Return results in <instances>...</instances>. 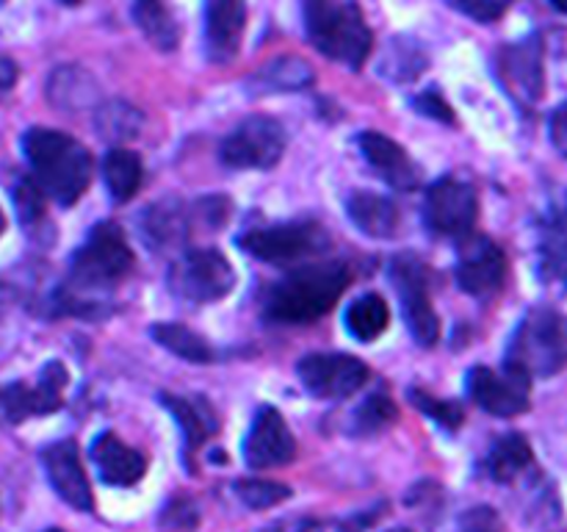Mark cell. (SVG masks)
<instances>
[{
  "instance_id": "6da1fadb",
  "label": "cell",
  "mask_w": 567,
  "mask_h": 532,
  "mask_svg": "<svg viewBox=\"0 0 567 532\" xmlns=\"http://www.w3.org/2000/svg\"><path fill=\"white\" fill-rule=\"evenodd\" d=\"M352 283L347 260L293 266L277 283L266 286L264 316L280 325H310L330 314Z\"/></svg>"
},
{
  "instance_id": "7a4b0ae2",
  "label": "cell",
  "mask_w": 567,
  "mask_h": 532,
  "mask_svg": "<svg viewBox=\"0 0 567 532\" xmlns=\"http://www.w3.org/2000/svg\"><path fill=\"white\" fill-rule=\"evenodd\" d=\"M133 249L125 231L116 222L105 219L89 231L86 242L72 253L70 277L61 288V310L81 314V297L86 294V308H92L94 294H109L133 272Z\"/></svg>"
},
{
  "instance_id": "3957f363",
  "label": "cell",
  "mask_w": 567,
  "mask_h": 532,
  "mask_svg": "<svg viewBox=\"0 0 567 532\" xmlns=\"http://www.w3.org/2000/svg\"><path fill=\"white\" fill-rule=\"evenodd\" d=\"M22 155L44 197L72 205L92 181V155L70 133L55 127H28L22 133Z\"/></svg>"
},
{
  "instance_id": "277c9868",
  "label": "cell",
  "mask_w": 567,
  "mask_h": 532,
  "mask_svg": "<svg viewBox=\"0 0 567 532\" xmlns=\"http://www.w3.org/2000/svg\"><path fill=\"white\" fill-rule=\"evenodd\" d=\"M305 33L321 55L360 70L374 48V33L358 3L310 0L302 6Z\"/></svg>"
},
{
  "instance_id": "5b68a950",
  "label": "cell",
  "mask_w": 567,
  "mask_h": 532,
  "mask_svg": "<svg viewBox=\"0 0 567 532\" xmlns=\"http://www.w3.org/2000/svg\"><path fill=\"white\" fill-rule=\"evenodd\" d=\"M504 366L529 380L554 377L567 366V319L554 308H532L509 338Z\"/></svg>"
},
{
  "instance_id": "8992f818",
  "label": "cell",
  "mask_w": 567,
  "mask_h": 532,
  "mask_svg": "<svg viewBox=\"0 0 567 532\" xmlns=\"http://www.w3.org/2000/svg\"><path fill=\"white\" fill-rule=\"evenodd\" d=\"M238 247L266 264H302L330 249V233L313 219L282 222V225L252 227L241 233Z\"/></svg>"
},
{
  "instance_id": "52a82bcc",
  "label": "cell",
  "mask_w": 567,
  "mask_h": 532,
  "mask_svg": "<svg viewBox=\"0 0 567 532\" xmlns=\"http://www.w3.org/2000/svg\"><path fill=\"white\" fill-rule=\"evenodd\" d=\"M236 286V272L219 249H188L172 264L169 291L186 303H216Z\"/></svg>"
},
{
  "instance_id": "ba28073f",
  "label": "cell",
  "mask_w": 567,
  "mask_h": 532,
  "mask_svg": "<svg viewBox=\"0 0 567 532\" xmlns=\"http://www.w3.org/2000/svg\"><path fill=\"white\" fill-rule=\"evenodd\" d=\"M391 280L396 286L410 336L421 347H435L441 338V316L435 314V305H432L426 266L410 253L396 255L391 264Z\"/></svg>"
},
{
  "instance_id": "9c48e42d",
  "label": "cell",
  "mask_w": 567,
  "mask_h": 532,
  "mask_svg": "<svg viewBox=\"0 0 567 532\" xmlns=\"http://www.w3.org/2000/svg\"><path fill=\"white\" fill-rule=\"evenodd\" d=\"M480 219V194L463 177L446 175L426 188L424 222L432 236L463 238L471 236Z\"/></svg>"
},
{
  "instance_id": "30bf717a",
  "label": "cell",
  "mask_w": 567,
  "mask_h": 532,
  "mask_svg": "<svg viewBox=\"0 0 567 532\" xmlns=\"http://www.w3.org/2000/svg\"><path fill=\"white\" fill-rule=\"evenodd\" d=\"M286 153V127L275 116H247L233 127L219 147L221 164L230 170H271Z\"/></svg>"
},
{
  "instance_id": "8fae6325",
  "label": "cell",
  "mask_w": 567,
  "mask_h": 532,
  "mask_svg": "<svg viewBox=\"0 0 567 532\" xmlns=\"http://www.w3.org/2000/svg\"><path fill=\"white\" fill-rule=\"evenodd\" d=\"M297 377L316 399H347L369 382L371 369L347 352H310L297 364Z\"/></svg>"
},
{
  "instance_id": "7c38bea8",
  "label": "cell",
  "mask_w": 567,
  "mask_h": 532,
  "mask_svg": "<svg viewBox=\"0 0 567 532\" xmlns=\"http://www.w3.org/2000/svg\"><path fill=\"white\" fill-rule=\"evenodd\" d=\"M496 75L518 105L532 109L535 103H540L543 89H546L540 37L504 44L496 53Z\"/></svg>"
},
{
  "instance_id": "4fadbf2b",
  "label": "cell",
  "mask_w": 567,
  "mask_h": 532,
  "mask_svg": "<svg viewBox=\"0 0 567 532\" xmlns=\"http://www.w3.org/2000/svg\"><path fill=\"white\" fill-rule=\"evenodd\" d=\"M465 388L482 410L502 416V419H513V416L529 410L532 380L520 371L509 369V366H504L502 371L491 369V366H474L468 371Z\"/></svg>"
},
{
  "instance_id": "5bb4252c",
  "label": "cell",
  "mask_w": 567,
  "mask_h": 532,
  "mask_svg": "<svg viewBox=\"0 0 567 532\" xmlns=\"http://www.w3.org/2000/svg\"><path fill=\"white\" fill-rule=\"evenodd\" d=\"M507 280V255L493 238L468 236L460 242L457 283L476 299L496 297Z\"/></svg>"
},
{
  "instance_id": "9a60e30c",
  "label": "cell",
  "mask_w": 567,
  "mask_h": 532,
  "mask_svg": "<svg viewBox=\"0 0 567 532\" xmlns=\"http://www.w3.org/2000/svg\"><path fill=\"white\" fill-rule=\"evenodd\" d=\"M70 382L66 377L64 364L59 360H50L39 371L37 386H28V382H11L0 393V402H3V413L11 424H20L28 416H48L64 405V388Z\"/></svg>"
},
{
  "instance_id": "2e32d148",
  "label": "cell",
  "mask_w": 567,
  "mask_h": 532,
  "mask_svg": "<svg viewBox=\"0 0 567 532\" xmlns=\"http://www.w3.org/2000/svg\"><path fill=\"white\" fill-rule=\"evenodd\" d=\"M293 458H297V438L291 427L286 424L280 410L264 405L244 438V463L249 469H277L288 466Z\"/></svg>"
},
{
  "instance_id": "e0dca14e",
  "label": "cell",
  "mask_w": 567,
  "mask_h": 532,
  "mask_svg": "<svg viewBox=\"0 0 567 532\" xmlns=\"http://www.w3.org/2000/svg\"><path fill=\"white\" fill-rule=\"evenodd\" d=\"M39 458H42L44 474H48L53 491L59 493L70 508L81 510V513H92L94 493L92 488H89L78 443L72 441V438H64V441H55L50 443V447H44Z\"/></svg>"
},
{
  "instance_id": "ac0fdd59",
  "label": "cell",
  "mask_w": 567,
  "mask_h": 532,
  "mask_svg": "<svg viewBox=\"0 0 567 532\" xmlns=\"http://www.w3.org/2000/svg\"><path fill=\"white\" fill-rule=\"evenodd\" d=\"M358 147L371 170L396 192H413L421 186V166L410 158L402 144L388 139L385 133L363 131L358 136Z\"/></svg>"
},
{
  "instance_id": "d6986e66",
  "label": "cell",
  "mask_w": 567,
  "mask_h": 532,
  "mask_svg": "<svg viewBox=\"0 0 567 532\" xmlns=\"http://www.w3.org/2000/svg\"><path fill=\"white\" fill-rule=\"evenodd\" d=\"M247 28V6L238 0H214L205 6V53L214 64H227L238 55Z\"/></svg>"
},
{
  "instance_id": "ffe728a7",
  "label": "cell",
  "mask_w": 567,
  "mask_h": 532,
  "mask_svg": "<svg viewBox=\"0 0 567 532\" xmlns=\"http://www.w3.org/2000/svg\"><path fill=\"white\" fill-rule=\"evenodd\" d=\"M89 458L97 466L100 480L105 485L131 488L147 474V458L138 449L127 447L116 432L105 430L94 436L92 447H89Z\"/></svg>"
},
{
  "instance_id": "44dd1931",
  "label": "cell",
  "mask_w": 567,
  "mask_h": 532,
  "mask_svg": "<svg viewBox=\"0 0 567 532\" xmlns=\"http://www.w3.org/2000/svg\"><path fill=\"white\" fill-rule=\"evenodd\" d=\"M192 216H188L186 205L177 197L158 200V203L147 205L138 214V233H142L147 247H153L155 253L183 247L188 236H192Z\"/></svg>"
},
{
  "instance_id": "7402d4cb",
  "label": "cell",
  "mask_w": 567,
  "mask_h": 532,
  "mask_svg": "<svg viewBox=\"0 0 567 532\" xmlns=\"http://www.w3.org/2000/svg\"><path fill=\"white\" fill-rule=\"evenodd\" d=\"M161 405L172 413V419L177 421L183 432V443H186V454H194L197 449H203L216 432L221 430L219 413L214 410V405L203 397V393H194V397H183V393H161Z\"/></svg>"
},
{
  "instance_id": "603a6c76",
  "label": "cell",
  "mask_w": 567,
  "mask_h": 532,
  "mask_svg": "<svg viewBox=\"0 0 567 532\" xmlns=\"http://www.w3.org/2000/svg\"><path fill=\"white\" fill-rule=\"evenodd\" d=\"M347 214L349 219H352V225L371 238L396 236L399 222H402L399 205L393 203L391 197H385V194H374V192L349 194Z\"/></svg>"
},
{
  "instance_id": "cb8c5ba5",
  "label": "cell",
  "mask_w": 567,
  "mask_h": 532,
  "mask_svg": "<svg viewBox=\"0 0 567 532\" xmlns=\"http://www.w3.org/2000/svg\"><path fill=\"white\" fill-rule=\"evenodd\" d=\"M537 260H540L543 280L567 288V203L543 219Z\"/></svg>"
},
{
  "instance_id": "d4e9b609",
  "label": "cell",
  "mask_w": 567,
  "mask_h": 532,
  "mask_svg": "<svg viewBox=\"0 0 567 532\" xmlns=\"http://www.w3.org/2000/svg\"><path fill=\"white\" fill-rule=\"evenodd\" d=\"M532 463H535V452H532L529 438L520 436V432H507V436L496 438V443L487 452L485 471L493 482L509 485L520 474H526Z\"/></svg>"
},
{
  "instance_id": "484cf974",
  "label": "cell",
  "mask_w": 567,
  "mask_h": 532,
  "mask_svg": "<svg viewBox=\"0 0 567 532\" xmlns=\"http://www.w3.org/2000/svg\"><path fill=\"white\" fill-rule=\"evenodd\" d=\"M48 100L55 109L75 114V111L89 109L97 100V83L86 70L75 64H64L53 70L48 81Z\"/></svg>"
},
{
  "instance_id": "4316f807",
  "label": "cell",
  "mask_w": 567,
  "mask_h": 532,
  "mask_svg": "<svg viewBox=\"0 0 567 532\" xmlns=\"http://www.w3.org/2000/svg\"><path fill=\"white\" fill-rule=\"evenodd\" d=\"M313 66L299 55H277L249 78L255 92H302V89L313 86Z\"/></svg>"
},
{
  "instance_id": "83f0119b",
  "label": "cell",
  "mask_w": 567,
  "mask_h": 532,
  "mask_svg": "<svg viewBox=\"0 0 567 532\" xmlns=\"http://www.w3.org/2000/svg\"><path fill=\"white\" fill-rule=\"evenodd\" d=\"M133 22L138 25V31L147 37V42L153 48L172 53L181 44V22L177 17L166 9L164 3H155V0H142L131 9Z\"/></svg>"
},
{
  "instance_id": "f1b7e54d",
  "label": "cell",
  "mask_w": 567,
  "mask_h": 532,
  "mask_svg": "<svg viewBox=\"0 0 567 532\" xmlns=\"http://www.w3.org/2000/svg\"><path fill=\"white\" fill-rule=\"evenodd\" d=\"M144 166L133 150L114 147L103 158V181L114 203H127L142 186Z\"/></svg>"
},
{
  "instance_id": "f546056e",
  "label": "cell",
  "mask_w": 567,
  "mask_h": 532,
  "mask_svg": "<svg viewBox=\"0 0 567 532\" xmlns=\"http://www.w3.org/2000/svg\"><path fill=\"white\" fill-rule=\"evenodd\" d=\"M150 336L161 344L164 349H169L177 358L188 360V364H214L219 355L216 349L205 341L199 332L188 330L186 325H177V321H158V325L150 327Z\"/></svg>"
},
{
  "instance_id": "4dcf8cb0",
  "label": "cell",
  "mask_w": 567,
  "mask_h": 532,
  "mask_svg": "<svg viewBox=\"0 0 567 532\" xmlns=\"http://www.w3.org/2000/svg\"><path fill=\"white\" fill-rule=\"evenodd\" d=\"M343 325L352 332V338L371 344L388 330V325H391V308H388V303L380 294H363V297H358L347 308Z\"/></svg>"
},
{
  "instance_id": "1f68e13d",
  "label": "cell",
  "mask_w": 567,
  "mask_h": 532,
  "mask_svg": "<svg viewBox=\"0 0 567 532\" xmlns=\"http://www.w3.org/2000/svg\"><path fill=\"white\" fill-rule=\"evenodd\" d=\"M142 114L125 100H105L94 111V127L109 142H125V139L138 136L142 131Z\"/></svg>"
},
{
  "instance_id": "d6a6232c",
  "label": "cell",
  "mask_w": 567,
  "mask_h": 532,
  "mask_svg": "<svg viewBox=\"0 0 567 532\" xmlns=\"http://www.w3.org/2000/svg\"><path fill=\"white\" fill-rule=\"evenodd\" d=\"M426 66V53L419 42H408V39H393L388 44L385 55L380 61V72L391 81H413L424 72Z\"/></svg>"
},
{
  "instance_id": "836d02e7",
  "label": "cell",
  "mask_w": 567,
  "mask_h": 532,
  "mask_svg": "<svg viewBox=\"0 0 567 532\" xmlns=\"http://www.w3.org/2000/svg\"><path fill=\"white\" fill-rule=\"evenodd\" d=\"M399 410L393 405V399L388 393H371L369 399H363V405H358L349 419L347 430L352 436H377V432L388 430V427L396 421Z\"/></svg>"
},
{
  "instance_id": "e575fe53",
  "label": "cell",
  "mask_w": 567,
  "mask_h": 532,
  "mask_svg": "<svg viewBox=\"0 0 567 532\" xmlns=\"http://www.w3.org/2000/svg\"><path fill=\"white\" fill-rule=\"evenodd\" d=\"M410 402L415 405V408L421 410V413L430 416L435 424H441L443 430L454 432L463 427V405L460 402H452V399H437L432 397V393H426L424 388H410Z\"/></svg>"
},
{
  "instance_id": "d590c367",
  "label": "cell",
  "mask_w": 567,
  "mask_h": 532,
  "mask_svg": "<svg viewBox=\"0 0 567 532\" xmlns=\"http://www.w3.org/2000/svg\"><path fill=\"white\" fill-rule=\"evenodd\" d=\"M233 488H236V497L252 510L277 508L286 499H291V488L271 480H238Z\"/></svg>"
},
{
  "instance_id": "8d00e7d4",
  "label": "cell",
  "mask_w": 567,
  "mask_h": 532,
  "mask_svg": "<svg viewBox=\"0 0 567 532\" xmlns=\"http://www.w3.org/2000/svg\"><path fill=\"white\" fill-rule=\"evenodd\" d=\"M14 208L17 216L22 219V225L33 227V225H42L44 222V194L39 192L37 183L31 177L17 183L14 188Z\"/></svg>"
},
{
  "instance_id": "74e56055",
  "label": "cell",
  "mask_w": 567,
  "mask_h": 532,
  "mask_svg": "<svg viewBox=\"0 0 567 532\" xmlns=\"http://www.w3.org/2000/svg\"><path fill=\"white\" fill-rule=\"evenodd\" d=\"M161 526L169 532H188L197 526V508L186 499H175L161 515Z\"/></svg>"
},
{
  "instance_id": "f35d334b",
  "label": "cell",
  "mask_w": 567,
  "mask_h": 532,
  "mask_svg": "<svg viewBox=\"0 0 567 532\" xmlns=\"http://www.w3.org/2000/svg\"><path fill=\"white\" fill-rule=\"evenodd\" d=\"M460 530L463 532H504L502 515L493 508H471L460 519Z\"/></svg>"
},
{
  "instance_id": "ab89813d",
  "label": "cell",
  "mask_w": 567,
  "mask_h": 532,
  "mask_svg": "<svg viewBox=\"0 0 567 532\" xmlns=\"http://www.w3.org/2000/svg\"><path fill=\"white\" fill-rule=\"evenodd\" d=\"M415 109L421 111V114L432 116V120H441V122H449L452 125L454 122V114H452V105L446 103V100L441 98V94L435 92V89H430V92H421L419 98L413 100Z\"/></svg>"
},
{
  "instance_id": "60d3db41",
  "label": "cell",
  "mask_w": 567,
  "mask_h": 532,
  "mask_svg": "<svg viewBox=\"0 0 567 532\" xmlns=\"http://www.w3.org/2000/svg\"><path fill=\"white\" fill-rule=\"evenodd\" d=\"M460 14L474 17L476 22H496L498 17H504L507 3H493V0H465V3H452Z\"/></svg>"
},
{
  "instance_id": "b9f144b4",
  "label": "cell",
  "mask_w": 567,
  "mask_h": 532,
  "mask_svg": "<svg viewBox=\"0 0 567 532\" xmlns=\"http://www.w3.org/2000/svg\"><path fill=\"white\" fill-rule=\"evenodd\" d=\"M548 133H551L554 147L567 158V100L563 105L551 111V120H548Z\"/></svg>"
},
{
  "instance_id": "7bdbcfd3",
  "label": "cell",
  "mask_w": 567,
  "mask_h": 532,
  "mask_svg": "<svg viewBox=\"0 0 567 532\" xmlns=\"http://www.w3.org/2000/svg\"><path fill=\"white\" fill-rule=\"evenodd\" d=\"M327 526L313 519H299V521H280V524L269 526L266 532H324Z\"/></svg>"
},
{
  "instance_id": "ee69618b",
  "label": "cell",
  "mask_w": 567,
  "mask_h": 532,
  "mask_svg": "<svg viewBox=\"0 0 567 532\" xmlns=\"http://www.w3.org/2000/svg\"><path fill=\"white\" fill-rule=\"evenodd\" d=\"M17 75H20V72H17L14 61H11L9 55L0 53V98H6V94H9L11 89H14Z\"/></svg>"
},
{
  "instance_id": "f6af8a7d",
  "label": "cell",
  "mask_w": 567,
  "mask_h": 532,
  "mask_svg": "<svg viewBox=\"0 0 567 532\" xmlns=\"http://www.w3.org/2000/svg\"><path fill=\"white\" fill-rule=\"evenodd\" d=\"M3 231H6V216L3 211H0V236H3Z\"/></svg>"
},
{
  "instance_id": "bcb514c9",
  "label": "cell",
  "mask_w": 567,
  "mask_h": 532,
  "mask_svg": "<svg viewBox=\"0 0 567 532\" xmlns=\"http://www.w3.org/2000/svg\"><path fill=\"white\" fill-rule=\"evenodd\" d=\"M388 532H413V530H408V526H396V530H388Z\"/></svg>"
},
{
  "instance_id": "7dc6e473",
  "label": "cell",
  "mask_w": 567,
  "mask_h": 532,
  "mask_svg": "<svg viewBox=\"0 0 567 532\" xmlns=\"http://www.w3.org/2000/svg\"><path fill=\"white\" fill-rule=\"evenodd\" d=\"M44 532H64V530H59V526H50V530H44Z\"/></svg>"
}]
</instances>
